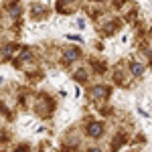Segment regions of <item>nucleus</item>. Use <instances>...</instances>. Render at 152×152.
Listing matches in <instances>:
<instances>
[{
    "instance_id": "obj_1",
    "label": "nucleus",
    "mask_w": 152,
    "mask_h": 152,
    "mask_svg": "<svg viewBox=\"0 0 152 152\" xmlns=\"http://www.w3.org/2000/svg\"><path fill=\"white\" fill-rule=\"evenodd\" d=\"M89 132H91V136H99V132H102V126H99V124H95V126H89Z\"/></svg>"
}]
</instances>
